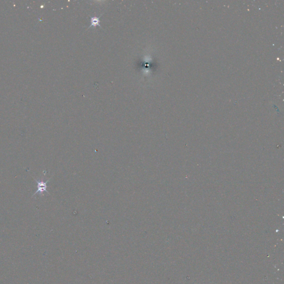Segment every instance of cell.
<instances>
[{"label": "cell", "instance_id": "cell-1", "mask_svg": "<svg viewBox=\"0 0 284 284\" xmlns=\"http://www.w3.org/2000/svg\"><path fill=\"white\" fill-rule=\"evenodd\" d=\"M35 180L37 183V190L35 192V193H34V194L33 195L32 197L35 196L36 194H38V193H42L44 191L47 192L48 194V192L47 190V183L49 182V180H47L46 182H44L42 181H37L36 179Z\"/></svg>", "mask_w": 284, "mask_h": 284}, {"label": "cell", "instance_id": "cell-2", "mask_svg": "<svg viewBox=\"0 0 284 284\" xmlns=\"http://www.w3.org/2000/svg\"><path fill=\"white\" fill-rule=\"evenodd\" d=\"M91 25L90 27H91V26L95 27L97 26L101 27V25L99 24V22H100L99 18H98V17H92L91 19Z\"/></svg>", "mask_w": 284, "mask_h": 284}]
</instances>
